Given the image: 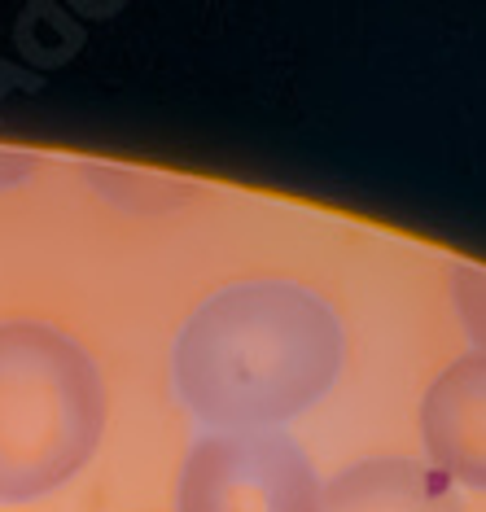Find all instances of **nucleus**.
<instances>
[{
    "label": "nucleus",
    "instance_id": "obj_3",
    "mask_svg": "<svg viewBox=\"0 0 486 512\" xmlns=\"http://www.w3.org/2000/svg\"><path fill=\"white\" fill-rule=\"evenodd\" d=\"M320 491L294 438L206 434L184 460L176 512H320Z\"/></svg>",
    "mask_w": 486,
    "mask_h": 512
},
{
    "label": "nucleus",
    "instance_id": "obj_4",
    "mask_svg": "<svg viewBox=\"0 0 486 512\" xmlns=\"http://www.w3.org/2000/svg\"><path fill=\"white\" fill-rule=\"evenodd\" d=\"M425 456L451 486L486 491V355H465L421 399Z\"/></svg>",
    "mask_w": 486,
    "mask_h": 512
},
{
    "label": "nucleus",
    "instance_id": "obj_5",
    "mask_svg": "<svg viewBox=\"0 0 486 512\" xmlns=\"http://www.w3.org/2000/svg\"><path fill=\"white\" fill-rule=\"evenodd\" d=\"M320 512H465V504L434 464L377 456L333 477L320 491Z\"/></svg>",
    "mask_w": 486,
    "mask_h": 512
},
{
    "label": "nucleus",
    "instance_id": "obj_1",
    "mask_svg": "<svg viewBox=\"0 0 486 512\" xmlns=\"http://www.w3.org/2000/svg\"><path fill=\"white\" fill-rule=\"evenodd\" d=\"M346 364L333 302L303 281L254 276L206 294L171 346L180 403L211 434H268L316 407Z\"/></svg>",
    "mask_w": 486,
    "mask_h": 512
},
{
    "label": "nucleus",
    "instance_id": "obj_7",
    "mask_svg": "<svg viewBox=\"0 0 486 512\" xmlns=\"http://www.w3.org/2000/svg\"><path fill=\"white\" fill-rule=\"evenodd\" d=\"M40 171V158L31 149H5L0 145V189H14V184L31 180Z\"/></svg>",
    "mask_w": 486,
    "mask_h": 512
},
{
    "label": "nucleus",
    "instance_id": "obj_6",
    "mask_svg": "<svg viewBox=\"0 0 486 512\" xmlns=\"http://www.w3.org/2000/svg\"><path fill=\"white\" fill-rule=\"evenodd\" d=\"M451 307H456L465 333L473 337L478 355H486V267L482 263H451Z\"/></svg>",
    "mask_w": 486,
    "mask_h": 512
},
{
    "label": "nucleus",
    "instance_id": "obj_2",
    "mask_svg": "<svg viewBox=\"0 0 486 512\" xmlns=\"http://www.w3.org/2000/svg\"><path fill=\"white\" fill-rule=\"evenodd\" d=\"M106 434V386L71 333L0 324V504H36L84 469Z\"/></svg>",
    "mask_w": 486,
    "mask_h": 512
}]
</instances>
